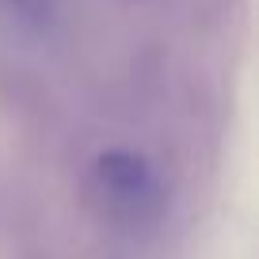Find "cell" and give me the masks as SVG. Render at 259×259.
Here are the masks:
<instances>
[{
    "label": "cell",
    "instance_id": "obj_1",
    "mask_svg": "<svg viewBox=\"0 0 259 259\" xmlns=\"http://www.w3.org/2000/svg\"><path fill=\"white\" fill-rule=\"evenodd\" d=\"M88 206L118 233H149L168 213V183L141 149L111 145L92 156L84 171Z\"/></svg>",
    "mask_w": 259,
    "mask_h": 259
},
{
    "label": "cell",
    "instance_id": "obj_2",
    "mask_svg": "<svg viewBox=\"0 0 259 259\" xmlns=\"http://www.w3.org/2000/svg\"><path fill=\"white\" fill-rule=\"evenodd\" d=\"M69 0H0V27L12 38L46 42L54 31H61Z\"/></svg>",
    "mask_w": 259,
    "mask_h": 259
},
{
    "label": "cell",
    "instance_id": "obj_3",
    "mask_svg": "<svg viewBox=\"0 0 259 259\" xmlns=\"http://www.w3.org/2000/svg\"><path fill=\"white\" fill-rule=\"evenodd\" d=\"M191 4H194V16H202L206 23H225L236 8V0H191Z\"/></svg>",
    "mask_w": 259,
    "mask_h": 259
}]
</instances>
